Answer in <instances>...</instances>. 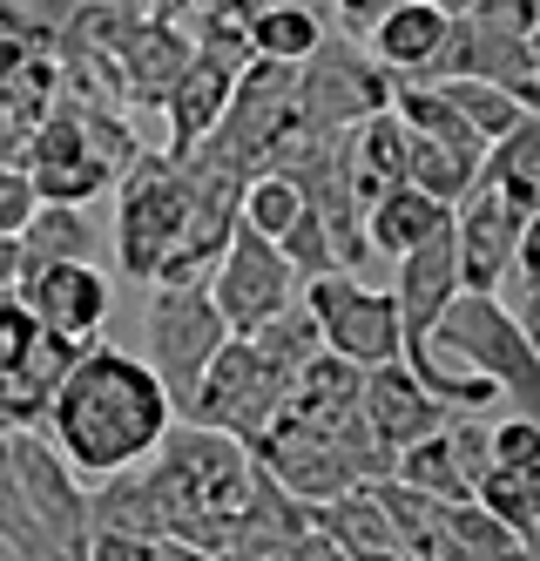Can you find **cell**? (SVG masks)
<instances>
[{
  "label": "cell",
  "instance_id": "1",
  "mask_svg": "<svg viewBox=\"0 0 540 561\" xmlns=\"http://www.w3.org/2000/svg\"><path fill=\"white\" fill-rule=\"evenodd\" d=\"M176 426L162 379L149 373V358L122 345H89L74 358V373L55 386L41 439L68 460L74 480H108L129 473L156 454V439Z\"/></svg>",
  "mask_w": 540,
  "mask_h": 561
},
{
  "label": "cell",
  "instance_id": "2",
  "mask_svg": "<svg viewBox=\"0 0 540 561\" xmlns=\"http://www.w3.org/2000/svg\"><path fill=\"white\" fill-rule=\"evenodd\" d=\"M142 473H149V488L162 501V541H183V548H203V554L230 561V520H237L243 494H251L257 460L243 454L230 433L176 420L156 439Z\"/></svg>",
  "mask_w": 540,
  "mask_h": 561
},
{
  "label": "cell",
  "instance_id": "3",
  "mask_svg": "<svg viewBox=\"0 0 540 561\" xmlns=\"http://www.w3.org/2000/svg\"><path fill=\"white\" fill-rule=\"evenodd\" d=\"M433 345H446L460 366L486 373L493 386H501V399L514 413L540 420V358L527 345V332L514 325V311L493 298V291H460L446 311H439V325L426 332Z\"/></svg>",
  "mask_w": 540,
  "mask_h": 561
},
{
  "label": "cell",
  "instance_id": "4",
  "mask_svg": "<svg viewBox=\"0 0 540 561\" xmlns=\"http://www.w3.org/2000/svg\"><path fill=\"white\" fill-rule=\"evenodd\" d=\"M183 210H189L183 163H170L162 149H136V163L115 176V257H122V277L156 285V264L170 257V244L183 237Z\"/></svg>",
  "mask_w": 540,
  "mask_h": 561
},
{
  "label": "cell",
  "instance_id": "5",
  "mask_svg": "<svg viewBox=\"0 0 540 561\" xmlns=\"http://www.w3.org/2000/svg\"><path fill=\"white\" fill-rule=\"evenodd\" d=\"M142 325H149V373L162 379V399H170V413L183 420L203 373H210V358H217V345L230 332H223V318H217L203 285H149Z\"/></svg>",
  "mask_w": 540,
  "mask_h": 561
},
{
  "label": "cell",
  "instance_id": "6",
  "mask_svg": "<svg viewBox=\"0 0 540 561\" xmlns=\"http://www.w3.org/2000/svg\"><path fill=\"white\" fill-rule=\"evenodd\" d=\"M379 108H392V75L371 61L358 42L324 34L318 55L298 68V95H290L298 129H311V136H345L352 123H365V115H379Z\"/></svg>",
  "mask_w": 540,
  "mask_h": 561
},
{
  "label": "cell",
  "instance_id": "7",
  "mask_svg": "<svg viewBox=\"0 0 540 561\" xmlns=\"http://www.w3.org/2000/svg\"><path fill=\"white\" fill-rule=\"evenodd\" d=\"M284 373H271L251 339H223L210 373H203L196 399H189V426H210V433H230L243 454H257V439L271 433L277 407H284Z\"/></svg>",
  "mask_w": 540,
  "mask_h": 561
},
{
  "label": "cell",
  "instance_id": "8",
  "mask_svg": "<svg viewBox=\"0 0 540 561\" xmlns=\"http://www.w3.org/2000/svg\"><path fill=\"white\" fill-rule=\"evenodd\" d=\"M298 298H305V311L318 318V339H324V352L352 358L358 373H371V366H392V358L405 352V332H399V305H392V291H371V285H358L352 271L305 277V285H298Z\"/></svg>",
  "mask_w": 540,
  "mask_h": 561
},
{
  "label": "cell",
  "instance_id": "9",
  "mask_svg": "<svg viewBox=\"0 0 540 561\" xmlns=\"http://www.w3.org/2000/svg\"><path fill=\"white\" fill-rule=\"evenodd\" d=\"M298 285H305V277L284 264V251L271 244V237H257V230L237 224L203 291H210V305H217V318H223L230 339H251V332L271 325L284 305H298Z\"/></svg>",
  "mask_w": 540,
  "mask_h": 561
},
{
  "label": "cell",
  "instance_id": "10",
  "mask_svg": "<svg viewBox=\"0 0 540 561\" xmlns=\"http://www.w3.org/2000/svg\"><path fill=\"white\" fill-rule=\"evenodd\" d=\"M8 467L41 541H48V561H89V494L74 488L68 460L41 433H8Z\"/></svg>",
  "mask_w": 540,
  "mask_h": 561
},
{
  "label": "cell",
  "instance_id": "11",
  "mask_svg": "<svg viewBox=\"0 0 540 561\" xmlns=\"http://www.w3.org/2000/svg\"><path fill=\"white\" fill-rule=\"evenodd\" d=\"M527 210H514L501 190L473 183L460 204H452V264H460V291H501L514 251H520Z\"/></svg>",
  "mask_w": 540,
  "mask_h": 561
},
{
  "label": "cell",
  "instance_id": "12",
  "mask_svg": "<svg viewBox=\"0 0 540 561\" xmlns=\"http://www.w3.org/2000/svg\"><path fill=\"white\" fill-rule=\"evenodd\" d=\"M14 291L27 298V311H34L41 332H61V339H81V345L102 339L108 305H115L108 271H95V264H48V271L21 277Z\"/></svg>",
  "mask_w": 540,
  "mask_h": 561
},
{
  "label": "cell",
  "instance_id": "13",
  "mask_svg": "<svg viewBox=\"0 0 540 561\" xmlns=\"http://www.w3.org/2000/svg\"><path fill=\"white\" fill-rule=\"evenodd\" d=\"M230 89H237V68L230 61L189 55V68L176 75V89L162 95V123H170L162 156H170V163H189V156L203 149V136H210L223 123V108H230Z\"/></svg>",
  "mask_w": 540,
  "mask_h": 561
},
{
  "label": "cell",
  "instance_id": "14",
  "mask_svg": "<svg viewBox=\"0 0 540 561\" xmlns=\"http://www.w3.org/2000/svg\"><path fill=\"white\" fill-rule=\"evenodd\" d=\"M358 413H365V426L379 433L392 454L412 447V439H426V433H439V426L452 420L439 399L399 366V358H392V366H371V373H365V386H358Z\"/></svg>",
  "mask_w": 540,
  "mask_h": 561
},
{
  "label": "cell",
  "instance_id": "15",
  "mask_svg": "<svg viewBox=\"0 0 540 561\" xmlns=\"http://www.w3.org/2000/svg\"><path fill=\"white\" fill-rule=\"evenodd\" d=\"M452 298H460V264H452V224H446L439 237H426L420 251L399 257V285H392L399 332H405V339H426Z\"/></svg>",
  "mask_w": 540,
  "mask_h": 561
},
{
  "label": "cell",
  "instance_id": "16",
  "mask_svg": "<svg viewBox=\"0 0 540 561\" xmlns=\"http://www.w3.org/2000/svg\"><path fill=\"white\" fill-rule=\"evenodd\" d=\"M446 34H452V14H439L433 0H399V8L371 27V61H379L392 82H426L439 48H446Z\"/></svg>",
  "mask_w": 540,
  "mask_h": 561
},
{
  "label": "cell",
  "instance_id": "17",
  "mask_svg": "<svg viewBox=\"0 0 540 561\" xmlns=\"http://www.w3.org/2000/svg\"><path fill=\"white\" fill-rule=\"evenodd\" d=\"M338 163H345V183H352V196H358V210L379 204L386 190L405 183V123H399L392 108L352 123V129L338 136Z\"/></svg>",
  "mask_w": 540,
  "mask_h": 561
},
{
  "label": "cell",
  "instance_id": "18",
  "mask_svg": "<svg viewBox=\"0 0 540 561\" xmlns=\"http://www.w3.org/2000/svg\"><path fill=\"white\" fill-rule=\"evenodd\" d=\"M452 224L446 204H433V196H420L412 183L386 190L379 204H365V251H379V257H405V251H420L426 237H439Z\"/></svg>",
  "mask_w": 540,
  "mask_h": 561
},
{
  "label": "cell",
  "instance_id": "19",
  "mask_svg": "<svg viewBox=\"0 0 540 561\" xmlns=\"http://www.w3.org/2000/svg\"><path fill=\"white\" fill-rule=\"evenodd\" d=\"M21 277L48 271V264H95V224L81 217L74 204H34V217L21 224Z\"/></svg>",
  "mask_w": 540,
  "mask_h": 561
},
{
  "label": "cell",
  "instance_id": "20",
  "mask_svg": "<svg viewBox=\"0 0 540 561\" xmlns=\"http://www.w3.org/2000/svg\"><path fill=\"white\" fill-rule=\"evenodd\" d=\"M480 183L486 190H501L514 210H540V115H520V123L493 142L480 156Z\"/></svg>",
  "mask_w": 540,
  "mask_h": 561
},
{
  "label": "cell",
  "instance_id": "21",
  "mask_svg": "<svg viewBox=\"0 0 540 561\" xmlns=\"http://www.w3.org/2000/svg\"><path fill=\"white\" fill-rule=\"evenodd\" d=\"M324 42V14L305 8V0H264V14L251 21V55L257 61H284V68H305Z\"/></svg>",
  "mask_w": 540,
  "mask_h": 561
},
{
  "label": "cell",
  "instance_id": "22",
  "mask_svg": "<svg viewBox=\"0 0 540 561\" xmlns=\"http://www.w3.org/2000/svg\"><path fill=\"white\" fill-rule=\"evenodd\" d=\"M405 183L452 210V204H460V196L480 183V156L446 149V142H433V136H412V129H405Z\"/></svg>",
  "mask_w": 540,
  "mask_h": 561
},
{
  "label": "cell",
  "instance_id": "23",
  "mask_svg": "<svg viewBox=\"0 0 540 561\" xmlns=\"http://www.w3.org/2000/svg\"><path fill=\"white\" fill-rule=\"evenodd\" d=\"M392 480H399V488H412V494H426V501H439V507L473 501L460 460H452V447H446V433H426V439H412V447H399Z\"/></svg>",
  "mask_w": 540,
  "mask_h": 561
},
{
  "label": "cell",
  "instance_id": "24",
  "mask_svg": "<svg viewBox=\"0 0 540 561\" xmlns=\"http://www.w3.org/2000/svg\"><path fill=\"white\" fill-rule=\"evenodd\" d=\"M473 501L501 520L507 535L533 541L540 535V460H527V467H486L480 488H473Z\"/></svg>",
  "mask_w": 540,
  "mask_h": 561
},
{
  "label": "cell",
  "instance_id": "25",
  "mask_svg": "<svg viewBox=\"0 0 540 561\" xmlns=\"http://www.w3.org/2000/svg\"><path fill=\"white\" fill-rule=\"evenodd\" d=\"M392 115L412 129V136H433V142H446V149H467V156H486L480 149V136L452 115V102L433 89V82H392Z\"/></svg>",
  "mask_w": 540,
  "mask_h": 561
},
{
  "label": "cell",
  "instance_id": "26",
  "mask_svg": "<svg viewBox=\"0 0 540 561\" xmlns=\"http://www.w3.org/2000/svg\"><path fill=\"white\" fill-rule=\"evenodd\" d=\"M446 102H452V115H460V123L480 136V149H493V142H501L514 123H520V102L507 95V89H493V82H473V75H452V82H433Z\"/></svg>",
  "mask_w": 540,
  "mask_h": 561
},
{
  "label": "cell",
  "instance_id": "27",
  "mask_svg": "<svg viewBox=\"0 0 540 561\" xmlns=\"http://www.w3.org/2000/svg\"><path fill=\"white\" fill-rule=\"evenodd\" d=\"M89 352L81 339H61V332H34L27 345H21V358H8V373H14V386L34 399L41 413H48V399H55V386L74 373V358Z\"/></svg>",
  "mask_w": 540,
  "mask_h": 561
},
{
  "label": "cell",
  "instance_id": "28",
  "mask_svg": "<svg viewBox=\"0 0 540 561\" xmlns=\"http://www.w3.org/2000/svg\"><path fill=\"white\" fill-rule=\"evenodd\" d=\"M298 210H305V190L290 183V176H277V170H257L251 183H243V196H237V224L271 237V244L298 224Z\"/></svg>",
  "mask_w": 540,
  "mask_h": 561
},
{
  "label": "cell",
  "instance_id": "29",
  "mask_svg": "<svg viewBox=\"0 0 540 561\" xmlns=\"http://www.w3.org/2000/svg\"><path fill=\"white\" fill-rule=\"evenodd\" d=\"M251 345H257V358H264V366H271V373H284V379L298 373L305 358H318V352H324V339H318V318L305 311V298H298V305H284V311L271 318V325H264V332H251Z\"/></svg>",
  "mask_w": 540,
  "mask_h": 561
},
{
  "label": "cell",
  "instance_id": "30",
  "mask_svg": "<svg viewBox=\"0 0 540 561\" xmlns=\"http://www.w3.org/2000/svg\"><path fill=\"white\" fill-rule=\"evenodd\" d=\"M277 251H284V264L298 271V277H324V271H338V264H331V237H324L318 210H298V224L277 237Z\"/></svg>",
  "mask_w": 540,
  "mask_h": 561
},
{
  "label": "cell",
  "instance_id": "31",
  "mask_svg": "<svg viewBox=\"0 0 540 561\" xmlns=\"http://www.w3.org/2000/svg\"><path fill=\"white\" fill-rule=\"evenodd\" d=\"M486 447H493V467H527V460H540V420H527V413L486 420Z\"/></svg>",
  "mask_w": 540,
  "mask_h": 561
},
{
  "label": "cell",
  "instance_id": "32",
  "mask_svg": "<svg viewBox=\"0 0 540 561\" xmlns=\"http://www.w3.org/2000/svg\"><path fill=\"white\" fill-rule=\"evenodd\" d=\"M34 183H27V170H8L0 163V237H21V224L34 217Z\"/></svg>",
  "mask_w": 540,
  "mask_h": 561
},
{
  "label": "cell",
  "instance_id": "33",
  "mask_svg": "<svg viewBox=\"0 0 540 561\" xmlns=\"http://www.w3.org/2000/svg\"><path fill=\"white\" fill-rule=\"evenodd\" d=\"M34 332H41V325H34L27 298H21V291H0V366H8V358H21V345H27Z\"/></svg>",
  "mask_w": 540,
  "mask_h": 561
},
{
  "label": "cell",
  "instance_id": "34",
  "mask_svg": "<svg viewBox=\"0 0 540 561\" xmlns=\"http://www.w3.org/2000/svg\"><path fill=\"white\" fill-rule=\"evenodd\" d=\"M392 8H399V0H331V14H338L352 34H371V27H379Z\"/></svg>",
  "mask_w": 540,
  "mask_h": 561
},
{
  "label": "cell",
  "instance_id": "35",
  "mask_svg": "<svg viewBox=\"0 0 540 561\" xmlns=\"http://www.w3.org/2000/svg\"><path fill=\"white\" fill-rule=\"evenodd\" d=\"M89 561H149V541H136V535H89Z\"/></svg>",
  "mask_w": 540,
  "mask_h": 561
},
{
  "label": "cell",
  "instance_id": "36",
  "mask_svg": "<svg viewBox=\"0 0 540 561\" xmlns=\"http://www.w3.org/2000/svg\"><path fill=\"white\" fill-rule=\"evenodd\" d=\"M27 55H34V34H27V27H14L8 14H0V82H8V75H14Z\"/></svg>",
  "mask_w": 540,
  "mask_h": 561
},
{
  "label": "cell",
  "instance_id": "37",
  "mask_svg": "<svg viewBox=\"0 0 540 561\" xmlns=\"http://www.w3.org/2000/svg\"><path fill=\"white\" fill-rule=\"evenodd\" d=\"M507 311H514V325L527 332V345H533V358H540V291L520 285V305H507Z\"/></svg>",
  "mask_w": 540,
  "mask_h": 561
},
{
  "label": "cell",
  "instance_id": "38",
  "mask_svg": "<svg viewBox=\"0 0 540 561\" xmlns=\"http://www.w3.org/2000/svg\"><path fill=\"white\" fill-rule=\"evenodd\" d=\"M21 156H27V123H14V115L0 108V163L21 170Z\"/></svg>",
  "mask_w": 540,
  "mask_h": 561
},
{
  "label": "cell",
  "instance_id": "39",
  "mask_svg": "<svg viewBox=\"0 0 540 561\" xmlns=\"http://www.w3.org/2000/svg\"><path fill=\"white\" fill-rule=\"evenodd\" d=\"M14 285H21V244L0 237V291H14Z\"/></svg>",
  "mask_w": 540,
  "mask_h": 561
},
{
  "label": "cell",
  "instance_id": "40",
  "mask_svg": "<svg viewBox=\"0 0 540 561\" xmlns=\"http://www.w3.org/2000/svg\"><path fill=\"white\" fill-rule=\"evenodd\" d=\"M203 8H210V0H162V14H176V21L183 14H203Z\"/></svg>",
  "mask_w": 540,
  "mask_h": 561
},
{
  "label": "cell",
  "instance_id": "41",
  "mask_svg": "<svg viewBox=\"0 0 540 561\" xmlns=\"http://www.w3.org/2000/svg\"><path fill=\"white\" fill-rule=\"evenodd\" d=\"M527 61H533V82H540V21L527 27Z\"/></svg>",
  "mask_w": 540,
  "mask_h": 561
},
{
  "label": "cell",
  "instance_id": "42",
  "mask_svg": "<svg viewBox=\"0 0 540 561\" xmlns=\"http://www.w3.org/2000/svg\"><path fill=\"white\" fill-rule=\"evenodd\" d=\"M433 8H439V14H467V8H473V0H433Z\"/></svg>",
  "mask_w": 540,
  "mask_h": 561
},
{
  "label": "cell",
  "instance_id": "43",
  "mask_svg": "<svg viewBox=\"0 0 540 561\" xmlns=\"http://www.w3.org/2000/svg\"><path fill=\"white\" fill-rule=\"evenodd\" d=\"M0 460H8V433H0Z\"/></svg>",
  "mask_w": 540,
  "mask_h": 561
}]
</instances>
